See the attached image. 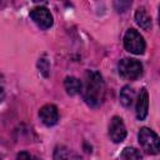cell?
<instances>
[{
	"instance_id": "obj_1",
	"label": "cell",
	"mask_w": 160,
	"mask_h": 160,
	"mask_svg": "<svg viewBox=\"0 0 160 160\" xmlns=\"http://www.w3.org/2000/svg\"><path fill=\"white\" fill-rule=\"evenodd\" d=\"M82 98L91 108H98L102 104L105 98V82L100 72L88 70L85 72Z\"/></svg>"
},
{
	"instance_id": "obj_2",
	"label": "cell",
	"mask_w": 160,
	"mask_h": 160,
	"mask_svg": "<svg viewBox=\"0 0 160 160\" xmlns=\"http://www.w3.org/2000/svg\"><path fill=\"white\" fill-rule=\"evenodd\" d=\"M139 144L146 154L156 155L160 151V138L149 128H141L138 134Z\"/></svg>"
},
{
	"instance_id": "obj_3",
	"label": "cell",
	"mask_w": 160,
	"mask_h": 160,
	"mask_svg": "<svg viewBox=\"0 0 160 160\" xmlns=\"http://www.w3.org/2000/svg\"><path fill=\"white\" fill-rule=\"evenodd\" d=\"M119 74L126 80H136L142 75V64L131 58H124L119 62Z\"/></svg>"
},
{
	"instance_id": "obj_4",
	"label": "cell",
	"mask_w": 160,
	"mask_h": 160,
	"mask_svg": "<svg viewBox=\"0 0 160 160\" xmlns=\"http://www.w3.org/2000/svg\"><path fill=\"white\" fill-rule=\"evenodd\" d=\"M124 46L125 49L135 55H140L145 51V40L135 29H129L124 35Z\"/></svg>"
},
{
	"instance_id": "obj_5",
	"label": "cell",
	"mask_w": 160,
	"mask_h": 160,
	"mask_svg": "<svg viewBox=\"0 0 160 160\" xmlns=\"http://www.w3.org/2000/svg\"><path fill=\"white\" fill-rule=\"evenodd\" d=\"M30 18L31 20L42 30L49 29L54 20H52V15L50 14L49 9L45 6H36L30 11Z\"/></svg>"
},
{
	"instance_id": "obj_6",
	"label": "cell",
	"mask_w": 160,
	"mask_h": 160,
	"mask_svg": "<svg viewBox=\"0 0 160 160\" xmlns=\"http://www.w3.org/2000/svg\"><path fill=\"white\" fill-rule=\"evenodd\" d=\"M109 135L114 142H121L126 136V128L120 116H114L109 124Z\"/></svg>"
},
{
	"instance_id": "obj_7",
	"label": "cell",
	"mask_w": 160,
	"mask_h": 160,
	"mask_svg": "<svg viewBox=\"0 0 160 160\" xmlns=\"http://www.w3.org/2000/svg\"><path fill=\"white\" fill-rule=\"evenodd\" d=\"M39 116L40 120L42 121L44 125L46 126H52L58 122L59 120V112H58V108L52 104H46L44 105L40 111H39Z\"/></svg>"
},
{
	"instance_id": "obj_8",
	"label": "cell",
	"mask_w": 160,
	"mask_h": 160,
	"mask_svg": "<svg viewBox=\"0 0 160 160\" xmlns=\"http://www.w3.org/2000/svg\"><path fill=\"white\" fill-rule=\"evenodd\" d=\"M148 110H149V94L148 90L142 88L136 100V118L139 120H144L148 115Z\"/></svg>"
},
{
	"instance_id": "obj_9",
	"label": "cell",
	"mask_w": 160,
	"mask_h": 160,
	"mask_svg": "<svg viewBox=\"0 0 160 160\" xmlns=\"http://www.w3.org/2000/svg\"><path fill=\"white\" fill-rule=\"evenodd\" d=\"M54 160H82L81 156L66 146H56L54 150Z\"/></svg>"
},
{
	"instance_id": "obj_10",
	"label": "cell",
	"mask_w": 160,
	"mask_h": 160,
	"mask_svg": "<svg viewBox=\"0 0 160 160\" xmlns=\"http://www.w3.org/2000/svg\"><path fill=\"white\" fill-rule=\"evenodd\" d=\"M64 88L66 90V92L71 96L74 95H78L79 92H81L82 90V84L81 81L75 78V76H66L65 80H64Z\"/></svg>"
},
{
	"instance_id": "obj_11",
	"label": "cell",
	"mask_w": 160,
	"mask_h": 160,
	"mask_svg": "<svg viewBox=\"0 0 160 160\" xmlns=\"http://www.w3.org/2000/svg\"><path fill=\"white\" fill-rule=\"evenodd\" d=\"M135 21L142 30H149L151 28V18L149 16V14L144 6L139 8L135 11Z\"/></svg>"
},
{
	"instance_id": "obj_12",
	"label": "cell",
	"mask_w": 160,
	"mask_h": 160,
	"mask_svg": "<svg viewBox=\"0 0 160 160\" xmlns=\"http://www.w3.org/2000/svg\"><path fill=\"white\" fill-rule=\"evenodd\" d=\"M134 100H135V90L129 85L124 86L120 91V102L125 108H130L132 105Z\"/></svg>"
},
{
	"instance_id": "obj_13",
	"label": "cell",
	"mask_w": 160,
	"mask_h": 160,
	"mask_svg": "<svg viewBox=\"0 0 160 160\" xmlns=\"http://www.w3.org/2000/svg\"><path fill=\"white\" fill-rule=\"evenodd\" d=\"M121 160H140L141 152L135 148H125L120 154Z\"/></svg>"
},
{
	"instance_id": "obj_14",
	"label": "cell",
	"mask_w": 160,
	"mask_h": 160,
	"mask_svg": "<svg viewBox=\"0 0 160 160\" xmlns=\"http://www.w3.org/2000/svg\"><path fill=\"white\" fill-rule=\"evenodd\" d=\"M38 66H39V69H40V72H41L44 76H48V75H49L50 65H49V61L46 60V58H45V56H42V58H40V59H39Z\"/></svg>"
},
{
	"instance_id": "obj_15",
	"label": "cell",
	"mask_w": 160,
	"mask_h": 160,
	"mask_svg": "<svg viewBox=\"0 0 160 160\" xmlns=\"http://www.w3.org/2000/svg\"><path fill=\"white\" fill-rule=\"evenodd\" d=\"M16 160H34V158H32L31 154H29V152H26V151H21V152L18 154Z\"/></svg>"
},
{
	"instance_id": "obj_16",
	"label": "cell",
	"mask_w": 160,
	"mask_h": 160,
	"mask_svg": "<svg viewBox=\"0 0 160 160\" xmlns=\"http://www.w3.org/2000/svg\"><path fill=\"white\" fill-rule=\"evenodd\" d=\"M159 25H160V8H159Z\"/></svg>"
}]
</instances>
